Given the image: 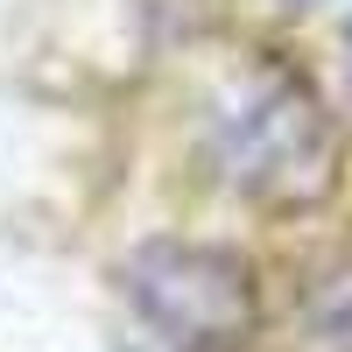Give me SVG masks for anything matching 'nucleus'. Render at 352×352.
Listing matches in <instances>:
<instances>
[{
	"label": "nucleus",
	"mask_w": 352,
	"mask_h": 352,
	"mask_svg": "<svg viewBox=\"0 0 352 352\" xmlns=\"http://www.w3.org/2000/svg\"><path fill=\"white\" fill-rule=\"evenodd\" d=\"M204 155L219 184L261 212H310L338 190V127L282 64H254L212 99Z\"/></svg>",
	"instance_id": "1"
},
{
	"label": "nucleus",
	"mask_w": 352,
	"mask_h": 352,
	"mask_svg": "<svg viewBox=\"0 0 352 352\" xmlns=\"http://www.w3.org/2000/svg\"><path fill=\"white\" fill-rule=\"evenodd\" d=\"M289 352H352V261L317 268L289 317Z\"/></svg>",
	"instance_id": "3"
},
{
	"label": "nucleus",
	"mask_w": 352,
	"mask_h": 352,
	"mask_svg": "<svg viewBox=\"0 0 352 352\" xmlns=\"http://www.w3.org/2000/svg\"><path fill=\"white\" fill-rule=\"evenodd\" d=\"M120 296L169 352H254L261 282L232 247L148 240L120 261Z\"/></svg>",
	"instance_id": "2"
}]
</instances>
